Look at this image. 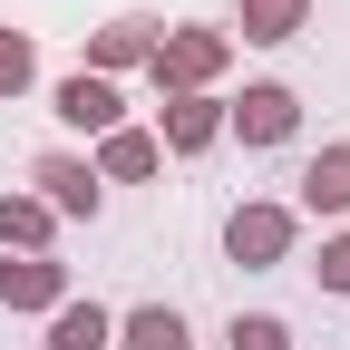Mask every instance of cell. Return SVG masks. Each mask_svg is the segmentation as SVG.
I'll list each match as a JSON object with an SVG mask.
<instances>
[{
    "label": "cell",
    "mask_w": 350,
    "mask_h": 350,
    "mask_svg": "<svg viewBox=\"0 0 350 350\" xmlns=\"http://www.w3.org/2000/svg\"><path fill=\"white\" fill-rule=\"evenodd\" d=\"M29 185H39V204H49L59 224H88V214H98V165L88 156H39Z\"/></svg>",
    "instance_id": "8992f818"
},
{
    "label": "cell",
    "mask_w": 350,
    "mask_h": 350,
    "mask_svg": "<svg viewBox=\"0 0 350 350\" xmlns=\"http://www.w3.org/2000/svg\"><path fill=\"white\" fill-rule=\"evenodd\" d=\"M165 146H156V126H107L98 137V185H137V175H156Z\"/></svg>",
    "instance_id": "9c48e42d"
},
{
    "label": "cell",
    "mask_w": 350,
    "mask_h": 350,
    "mask_svg": "<svg viewBox=\"0 0 350 350\" xmlns=\"http://www.w3.org/2000/svg\"><path fill=\"white\" fill-rule=\"evenodd\" d=\"M117 340V312H98V301H59V312H49V350H107Z\"/></svg>",
    "instance_id": "7c38bea8"
},
{
    "label": "cell",
    "mask_w": 350,
    "mask_h": 350,
    "mask_svg": "<svg viewBox=\"0 0 350 350\" xmlns=\"http://www.w3.org/2000/svg\"><path fill=\"white\" fill-rule=\"evenodd\" d=\"M29 88H39V39L0 29V98H29Z\"/></svg>",
    "instance_id": "9a60e30c"
},
{
    "label": "cell",
    "mask_w": 350,
    "mask_h": 350,
    "mask_svg": "<svg viewBox=\"0 0 350 350\" xmlns=\"http://www.w3.org/2000/svg\"><path fill=\"white\" fill-rule=\"evenodd\" d=\"M292 126H301V98L282 78H253L243 98H224V137H243V146H292Z\"/></svg>",
    "instance_id": "3957f363"
},
{
    "label": "cell",
    "mask_w": 350,
    "mask_h": 350,
    "mask_svg": "<svg viewBox=\"0 0 350 350\" xmlns=\"http://www.w3.org/2000/svg\"><path fill=\"white\" fill-rule=\"evenodd\" d=\"M49 234H59V214L39 195H0V253H49Z\"/></svg>",
    "instance_id": "5bb4252c"
},
{
    "label": "cell",
    "mask_w": 350,
    "mask_h": 350,
    "mask_svg": "<svg viewBox=\"0 0 350 350\" xmlns=\"http://www.w3.org/2000/svg\"><path fill=\"white\" fill-rule=\"evenodd\" d=\"M214 137H224V98H214V88H204V98H165V107H156V146H165V156H204Z\"/></svg>",
    "instance_id": "52a82bcc"
},
{
    "label": "cell",
    "mask_w": 350,
    "mask_h": 350,
    "mask_svg": "<svg viewBox=\"0 0 350 350\" xmlns=\"http://www.w3.org/2000/svg\"><path fill=\"white\" fill-rule=\"evenodd\" d=\"M156 20H137V10H126V20H107V29H88V78H117V68H146L156 59Z\"/></svg>",
    "instance_id": "ba28073f"
},
{
    "label": "cell",
    "mask_w": 350,
    "mask_h": 350,
    "mask_svg": "<svg viewBox=\"0 0 350 350\" xmlns=\"http://www.w3.org/2000/svg\"><path fill=\"white\" fill-rule=\"evenodd\" d=\"M49 117H59V126H88V137H107V126H126V98H117V78L68 68V78L49 88Z\"/></svg>",
    "instance_id": "277c9868"
},
{
    "label": "cell",
    "mask_w": 350,
    "mask_h": 350,
    "mask_svg": "<svg viewBox=\"0 0 350 350\" xmlns=\"http://www.w3.org/2000/svg\"><path fill=\"white\" fill-rule=\"evenodd\" d=\"M292 214H350V146H321L301 165V204Z\"/></svg>",
    "instance_id": "8fae6325"
},
{
    "label": "cell",
    "mask_w": 350,
    "mask_h": 350,
    "mask_svg": "<svg viewBox=\"0 0 350 350\" xmlns=\"http://www.w3.org/2000/svg\"><path fill=\"white\" fill-rule=\"evenodd\" d=\"M312 273H321V292H340V301H350V234H331V243H321Z\"/></svg>",
    "instance_id": "e0dca14e"
},
{
    "label": "cell",
    "mask_w": 350,
    "mask_h": 350,
    "mask_svg": "<svg viewBox=\"0 0 350 350\" xmlns=\"http://www.w3.org/2000/svg\"><path fill=\"white\" fill-rule=\"evenodd\" d=\"M146 68H156V88H165V98H204V88L234 68V29H165Z\"/></svg>",
    "instance_id": "6da1fadb"
},
{
    "label": "cell",
    "mask_w": 350,
    "mask_h": 350,
    "mask_svg": "<svg viewBox=\"0 0 350 350\" xmlns=\"http://www.w3.org/2000/svg\"><path fill=\"white\" fill-rule=\"evenodd\" d=\"M107 350H195V331H185L175 301H137V312H117V340Z\"/></svg>",
    "instance_id": "30bf717a"
},
{
    "label": "cell",
    "mask_w": 350,
    "mask_h": 350,
    "mask_svg": "<svg viewBox=\"0 0 350 350\" xmlns=\"http://www.w3.org/2000/svg\"><path fill=\"white\" fill-rule=\"evenodd\" d=\"M301 20H312V0H243L234 29L253 39V49H282V39H301Z\"/></svg>",
    "instance_id": "4fadbf2b"
},
{
    "label": "cell",
    "mask_w": 350,
    "mask_h": 350,
    "mask_svg": "<svg viewBox=\"0 0 350 350\" xmlns=\"http://www.w3.org/2000/svg\"><path fill=\"white\" fill-rule=\"evenodd\" d=\"M68 301V262L59 253H10L0 262V312H59Z\"/></svg>",
    "instance_id": "5b68a950"
},
{
    "label": "cell",
    "mask_w": 350,
    "mask_h": 350,
    "mask_svg": "<svg viewBox=\"0 0 350 350\" xmlns=\"http://www.w3.org/2000/svg\"><path fill=\"white\" fill-rule=\"evenodd\" d=\"M224 350H292V331H282L273 312H243V321L224 331Z\"/></svg>",
    "instance_id": "2e32d148"
},
{
    "label": "cell",
    "mask_w": 350,
    "mask_h": 350,
    "mask_svg": "<svg viewBox=\"0 0 350 350\" xmlns=\"http://www.w3.org/2000/svg\"><path fill=\"white\" fill-rule=\"evenodd\" d=\"M292 243H301V214H292V204H262V195H253V204L224 214V253L243 262V273H273V262H292Z\"/></svg>",
    "instance_id": "7a4b0ae2"
}]
</instances>
